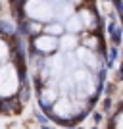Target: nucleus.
Here are the masks:
<instances>
[{"instance_id": "ddd939ff", "label": "nucleus", "mask_w": 123, "mask_h": 129, "mask_svg": "<svg viewBox=\"0 0 123 129\" xmlns=\"http://www.w3.org/2000/svg\"><path fill=\"white\" fill-rule=\"evenodd\" d=\"M117 121H119V129H123V116H119Z\"/></svg>"}, {"instance_id": "7ed1b4c3", "label": "nucleus", "mask_w": 123, "mask_h": 129, "mask_svg": "<svg viewBox=\"0 0 123 129\" xmlns=\"http://www.w3.org/2000/svg\"><path fill=\"white\" fill-rule=\"evenodd\" d=\"M71 81H73V87L77 92H83V94H87V92L92 91V77L87 73V71H75L73 77H71Z\"/></svg>"}, {"instance_id": "423d86ee", "label": "nucleus", "mask_w": 123, "mask_h": 129, "mask_svg": "<svg viewBox=\"0 0 123 129\" xmlns=\"http://www.w3.org/2000/svg\"><path fill=\"white\" fill-rule=\"evenodd\" d=\"M77 56H79V58L83 60L87 66H91V68H96V58H94V56H92L89 50H79V52H77Z\"/></svg>"}, {"instance_id": "20e7f679", "label": "nucleus", "mask_w": 123, "mask_h": 129, "mask_svg": "<svg viewBox=\"0 0 123 129\" xmlns=\"http://www.w3.org/2000/svg\"><path fill=\"white\" fill-rule=\"evenodd\" d=\"M37 48L38 50H43V52H50V50H54L56 48V39L54 37H40V39H37Z\"/></svg>"}, {"instance_id": "9d476101", "label": "nucleus", "mask_w": 123, "mask_h": 129, "mask_svg": "<svg viewBox=\"0 0 123 129\" xmlns=\"http://www.w3.org/2000/svg\"><path fill=\"white\" fill-rule=\"evenodd\" d=\"M6 56H8V46L4 41H0V58H6Z\"/></svg>"}, {"instance_id": "39448f33", "label": "nucleus", "mask_w": 123, "mask_h": 129, "mask_svg": "<svg viewBox=\"0 0 123 129\" xmlns=\"http://www.w3.org/2000/svg\"><path fill=\"white\" fill-rule=\"evenodd\" d=\"M60 46H62V50H71L77 46V39L73 37V35H65V37H62V41H60Z\"/></svg>"}, {"instance_id": "9b49d317", "label": "nucleus", "mask_w": 123, "mask_h": 129, "mask_svg": "<svg viewBox=\"0 0 123 129\" xmlns=\"http://www.w3.org/2000/svg\"><path fill=\"white\" fill-rule=\"evenodd\" d=\"M46 31L52 33V35H56V33H62V27L60 25H50V27H46Z\"/></svg>"}, {"instance_id": "f8f14e48", "label": "nucleus", "mask_w": 123, "mask_h": 129, "mask_svg": "<svg viewBox=\"0 0 123 129\" xmlns=\"http://www.w3.org/2000/svg\"><path fill=\"white\" fill-rule=\"evenodd\" d=\"M81 19H83V21H85L87 25H91V23H92V19H91V14H89V12H83V14H81Z\"/></svg>"}, {"instance_id": "f257e3e1", "label": "nucleus", "mask_w": 123, "mask_h": 129, "mask_svg": "<svg viewBox=\"0 0 123 129\" xmlns=\"http://www.w3.org/2000/svg\"><path fill=\"white\" fill-rule=\"evenodd\" d=\"M25 14L37 21H50L54 17V8L46 0H29L25 4Z\"/></svg>"}, {"instance_id": "6e6552de", "label": "nucleus", "mask_w": 123, "mask_h": 129, "mask_svg": "<svg viewBox=\"0 0 123 129\" xmlns=\"http://www.w3.org/2000/svg\"><path fill=\"white\" fill-rule=\"evenodd\" d=\"M69 108H71L69 100H67V98H64L62 102L56 104V114H58V116H69Z\"/></svg>"}, {"instance_id": "4468645a", "label": "nucleus", "mask_w": 123, "mask_h": 129, "mask_svg": "<svg viewBox=\"0 0 123 129\" xmlns=\"http://www.w3.org/2000/svg\"><path fill=\"white\" fill-rule=\"evenodd\" d=\"M119 6H121V12H123V0H121V4H119Z\"/></svg>"}, {"instance_id": "1a4fd4ad", "label": "nucleus", "mask_w": 123, "mask_h": 129, "mask_svg": "<svg viewBox=\"0 0 123 129\" xmlns=\"http://www.w3.org/2000/svg\"><path fill=\"white\" fill-rule=\"evenodd\" d=\"M58 14H60V16H58L60 19H67V17H71V6L69 4H64L62 8H60Z\"/></svg>"}, {"instance_id": "0eeeda50", "label": "nucleus", "mask_w": 123, "mask_h": 129, "mask_svg": "<svg viewBox=\"0 0 123 129\" xmlns=\"http://www.w3.org/2000/svg\"><path fill=\"white\" fill-rule=\"evenodd\" d=\"M81 27H83V19H81V16H71L69 21H67V29L69 31H81Z\"/></svg>"}, {"instance_id": "f03ea898", "label": "nucleus", "mask_w": 123, "mask_h": 129, "mask_svg": "<svg viewBox=\"0 0 123 129\" xmlns=\"http://www.w3.org/2000/svg\"><path fill=\"white\" fill-rule=\"evenodd\" d=\"M16 89H17L16 68H12V66L0 68V94H2V96H8L12 92H16Z\"/></svg>"}]
</instances>
